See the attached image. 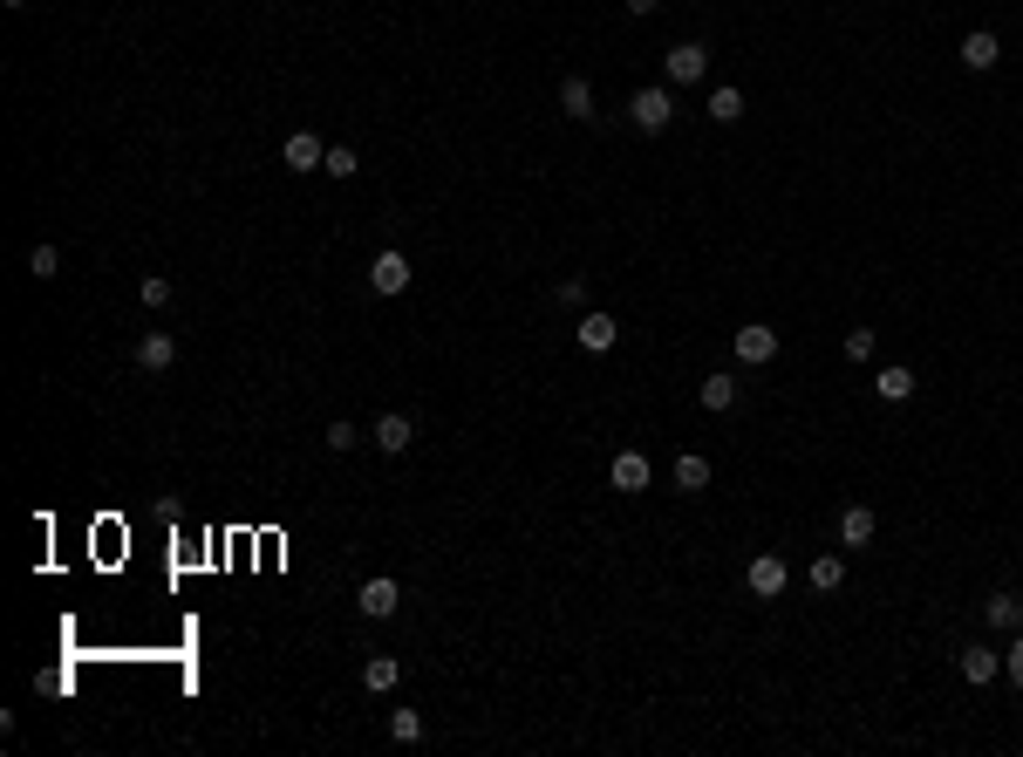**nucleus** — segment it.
I'll list each match as a JSON object with an SVG mask.
<instances>
[{
	"label": "nucleus",
	"instance_id": "obj_30",
	"mask_svg": "<svg viewBox=\"0 0 1023 757\" xmlns=\"http://www.w3.org/2000/svg\"><path fill=\"white\" fill-rule=\"evenodd\" d=\"M621 7H628V14H635V21H648V14H655V7H662V0H621Z\"/></svg>",
	"mask_w": 1023,
	"mask_h": 757
},
{
	"label": "nucleus",
	"instance_id": "obj_13",
	"mask_svg": "<svg viewBox=\"0 0 1023 757\" xmlns=\"http://www.w3.org/2000/svg\"><path fill=\"white\" fill-rule=\"evenodd\" d=\"M171 362H178V341H171V335H157V328H151V335L137 341V369H144V376H164Z\"/></svg>",
	"mask_w": 1023,
	"mask_h": 757
},
{
	"label": "nucleus",
	"instance_id": "obj_25",
	"mask_svg": "<svg viewBox=\"0 0 1023 757\" xmlns=\"http://www.w3.org/2000/svg\"><path fill=\"white\" fill-rule=\"evenodd\" d=\"M839 348H846V362H873V348H880V341H873V328H846V341H839Z\"/></svg>",
	"mask_w": 1023,
	"mask_h": 757
},
{
	"label": "nucleus",
	"instance_id": "obj_5",
	"mask_svg": "<svg viewBox=\"0 0 1023 757\" xmlns=\"http://www.w3.org/2000/svg\"><path fill=\"white\" fill-rule=\"evenodd\" d=\"M355 607H362L369 621H389V614L403 607V587H396L389 573H376V580H362V594H355Z\"/></svg>",
	"mask_w": 1023,
	"mask_h": 757
},
{
	"label": "nucleus",
	"instance_id": "obj_26",
	"mask_svg": "<svg viewBox=\"0 0 1023 757\" xmlns=\"http://www.w3.org/2000/svg\"><path fill=\"white\" fill-rule=\"evenodd\" d=\"M389 737H396V744H423V717L417 710H396V717H389Z\"/></svg>",
	"mask_w": 1023,
	"mask_h": 757
},
{
	"label": "nucleus",
	"instance_id": "obj_1",
	"mask_svg": "<svg viewBox=\"0 0 1023 757\" xmlns=\"http://www.w3.org/2000/svg\"><path fill=\"white\" fill-rule=\"evenodd\" d=\"M662 76L676 82V89L703 82V76H710V48H703V41H676V48L662 55Z\"/></svg>",
	"mask_w": 1023,
	"mask_h": 757
},
{
	"label": "nucleus",
	"instance_id": "obj_15",
	"mask_svg": "<svg viewBox=\"0 0 1023 757\" xmlns=\"http://www.w3.org/2000/svg\"><path fill=\"white\" fill-rule=\"evenodd\" d=\"M560 110H567L573 123H594V82H587V76H567V82H560Z\"/></svg>",
	"mask_w": 1023,
	"mask_h": 757
},
{
	"label": "nucleus",
	"instance_id": "obj_4",
	"mask_svg": "<svg viewBox=\"0 0 1023 757\" xmlns=\"http://www.w3.org/2000/svg\"><path fill=\"white\" fill-rule=\"evenodd\" d=\"M730 348H737V362H751V369H764V362L778 355V328H764V321H751V328H737V335H730Z\"/></svg>",
	"mask_w": 1023,
	"mask_h": 757
},
{
	"label": "nucleus",
	"instance_id": "obj_31",
	"mask_svg": "<svg viewBox=\"0 0 1023 757\" xmlns=\"http://www.w3.org/2000/svg\"><path fill=\"white\" fill-rule=\"evenodd\" d=\"M0 7H28V0H0Z\"/></svg>",
	"mask_w": 1023,
	"mask_h": 757
},
{
	"label": "nucleus",
	"instance_id": "obj_21",
	"mask_svg": "<svg viewBox=\"0 0 1023 757\" xmlns=\"http://www.w3.org/2000/svg\"><path fill=\"white\" fill-rule=\"evenodd\" d=\"M676 485H682V492H703V485H710V457L682 451V457H676Z\"/></svg>",
	"mask_w": 1023,
	"mask_h": 757
},
{
	"label": "nucleus",
	"instance_id": "obj_6",
	"mask_svg": "<svg viewBox=\"0 0 1023 757\" xmlns=\"http://www.w3.org/2000/svg\"><path fill=\"white\" fill-rule=\"evenodd\" d=\"M280 164H287V171H321V164H328V144H321L314 130H294V137L280 144Z\"/></svg>",
	"mask_w": 1023,
	"mask_h": 757
},
{
	"label": "nucleus",
	"instance_id": "obj_24",
	"mask_svg": "<svg viewBox=\"0 0 1023 757\" xmlns=\"http://www.w3.org/2000/svg\"><path fill=\"white\" fill-rule=\"evenodd\" d=\"M321 171H328V178H355V171H362V157L348 151V144H328V164H321Z\"/></svg>",
	"mask_w": 1023,
	"mask_h": 757
},
{
	"label": "nucleus",
	"instance_id": "obj_8",
	"mask_svg": "<svg viewBox=\"0 0 1023 757\" xmlns=\"http://www.w3.org/2000/svg\"><path fill=\"white\" fill-rule=\"evenodd\" d=\"M369 444H376V451H389V457H396V451H410V444H417V423L403 417V410H389V417H376Z\"/></svg>",
	"mask_w": 1023,
	"mask_h": 757
},
{
	"label": "nucleus",
	"instance_id": "obj_27",
	"mask_svg": "<svg viewBox=\"0 0 1023 757\" xmlns=\"http://www.w3.org/2000/svg\"><path fill=\"white\" fill-rule=\"evenodd\" d=\"M28 273H35V280H55V273H62V253H55V246L41 239L35 253H28Z\"/></svg>",
	"mask_w": 1023,
	"mask_h": 757
},
{
	"label": "nucleus",
	"instance_id": "obj_9",
	"mask_svg": "<svg viewBox=\"0 0 1023 757\" xmlns=\"http://www.w3.org/2000/svg\"><path fill=\"white\" fill-rule=\"evenodd\" d=\"M955 669H962V682H969V689H983V682H996L1003 655H996V648H983V642H969L962 655H955Z\"/></svg>",
	"mask_w": 1023,
	"mask_h": 757
},
{
	"label": "nucleus",
	"instance_id": "obj_19",
	"mask_svg": "<svg viewBox=\"0 0 1023 757\" xmlns=\"http://www.w3.org/2000/svg\"><path fill=\"white\" fill-rule=\"evenodd\" d=\"M873 389H880V403H908V396H914V369H901V362H894V369H880V376H873Z\"/></svg>",
	"mask_w": 1023,
	"mask_h": 757
},
{
	"label": "nucleus",
	"instance_id": "obj_29",
	"mask_svg": "<svg viewBox=\"0 0 1023 757\" xmlns=\"http://www.w3.org/2000/svg\"><path fill=\"white\" fill-rule=\"evenodd\" d=\"M1003 676H1010V682L1023 689V628L1010 635V648H1003Z\"/></svg>",
	"mask_w": 1023,
	"mask_h": 757
},
{
	"label": "nucleus",
	"instance_id": "obj_12",
	"mask_svg": "<svg viewBox=\"0 0 1023 757\" xmlns=\"http://www.w3.org/2000/svg\"><path fill=\"white\" fill-rule=\"evenodd\" d=\"M996 62H1003V41L989 35V28L962 35V69H976V76H983V69H996Z\"/></svg>",
	"mask_w": 1023,
	"mask_h": 757
},
{
	"label": "nucleus",
	"instance_id": "obj_2",
	"mask_svg": "<svg viewBox=\"0 0 1023 757\" xmlns=\"http://www.w3.org/2000/svg\"><path fill=\"white\" fill-rule=\"evenodd\" d=\"M628 116H635V130H648V137H655V130H669L676 96H669V89H635V96H628Z\"/></svg>",
	"mask_w": 1023,
	"mask_h": 757
},
{
	"label": "nucleus",
	"instance_id": "obj_11",
	"mask_svg": "<svg viewBox=\"0 0 1023 757\" xmlns=\"http://www.w3.org/2000/svg\"><path fill=\"white\" fill-rule=\"evenodd\" d=\"M369 287H376V294H403V287H410V260H403V253H376V260H369Z\"/></svg>",
	"mask_w": 1023,
	"mask_h": 757
},
{
	"label": "nucleus",
	"instance_id": "obj_10",
	"mask_svg": "<svg viewBox=\"0 0 1023 757\" xmlns=\"http://www.w3.org/2000/svg\"><path fill=\"white\" fill-rule=\"evenodd\" d=\"M607 478H614V492H648V478H655V464L642 451H621L607 464Z\"/></svg>",
	"mask_w": 1023,
	"mask_h": 757
},
{
	"label": "nucleus",
	"instance_id": "obj_18",
	"mask_svg": "<svg viewBox=\"0 0 1023 757\" xmlns=\"http://www.w3.org/2000/svg\"><path fill=\"white\" fill-rule=\"evenodd\" d=\"M696 403H703V410H717V417H723V410L737 403V376H703V382H696Z\"/></svg>",
	"mask_w": 1023,
	"mask_h": 757
},
{
	"label": "nucleus",
	"instance_id": "obj_20",
	"mask_svg": "<svg viewBox=\"0 0 1023 757\" xmlns=\"http://www.w3.org/2000/svg\"><path fill=\"white\" fill-rule=\"evenodd\" d=\"M805 580H812V587H819V594H833L839 580H846V560H839V553H819V560H812V567H805Z\"/></svg>",
	"mask_w": 1023,
	"mask_h": 757
},
{
	"label": "nucleus",
	"instance_id": "obj_7",
	"mask_svg": "<svg viewBox=\"0 0 1023 757\" xmlns=\"http://www.w3.org/2000/svg\"><path fill=\"white\" fill-rule=\"evenodd\" d=\"M785 587H792V567H785L778 553H758V560H751V594H758V601H778Z\"/></svg>",
	"mask_w": 1023,
	"mask_h": 757
},
{
	"label": "nucleus",
	"instance_id": "obj_22",
	"mask_svg": "<svg viewBox=\"0 0 1023 757\" xmlns=\"http://www.w3.org/2000/svg\"><path fill=\"white\" fill-rule=\"evenodd\" d=\"M710 116H717V123H737V116H744V89H730V82L710 89Z\"/></svg>",
	"mask_w": 1023,
	"mask_h": 757
},
{
	"label": "nucleus",
	"instance_id": "obj_3",
	"mask_svg": "<svg viewBox=\"0 0 1023 757\" xmlns=\"http://www.w3.org/2000/svg\"><path fill=\"white\" fill-rule=\"evenodd\" d=\"M573 341H580L587 355H607V348L621 341V321H614V314H601V307H587V314H580V328H573Z\"/></svg>",
	"mask_w": 1023,
	"mask_h": 757
},
{
	"label": "nucleus",
	"instance_id": "obj_23",
	"mask_svg": "<svg viewBox=\"0 0 1023 757\" xmlns=\"http://www.w3.org/2000/svg\"><path fill=\"white\" fill-rule=\"evenodd\" d=\"M137 301L151 307V314H157V307H171V280H164V273H144V280H137Z\"/></svg>",
	"mask_w": 1023,
	"mask_h": 757
},
{
	"label": "nucleus",
	"instance_id": "obj_17",
	"mask_svg": "<svg viewBox=\"0 0 1023 757\" xmlns=\"http://www.w3.org/2000/svg\"><path fill=\"white\" fill-rule=\"evenodd\" d=\"M873 532H880V519H873L867 505H846L839 512V546H867Z\"/></svg>",
	"mask_w": 1023,
	"mask_h": 757
},
{
	"label": "nucleus",
	"instance_id": "obj_14",
	"mask_svg": "<svg viewBox=\"0 0 1023 757\" xmlns=\"http://www.w3.org/2000/svg\"><path fill=\"white\" fill-rule=\"evenodd\" d=\"M396 682H403V662H396V655H369V662H362V689H369V696H389Z\"/></svg>",
	"mask_w": 1023,
	"mask_h": 757
},
{
	"label": "nucleus",
	"instance_id": "obj_16",
	"mask_svg": "<svg viewBox=\"0 0 1023 757\" xmlns=\"http://www.w3.org/2000/svg\"><path fill=\"white\" fill-rule=\"evenodd\" d=\"M983 614H989V628L1017 635V628H1023V594H1010V587H1003V594H989V601H983Z\"/></svg>",
	"mask_w": 1023,
	"mask_h": 757
},
{
	"label": "nucleus",
	"instance_id": "obj_28",
	"mask_svg": "<svg viewBox=\"0 0 1023 757\" xmlns=\"http://www.w3.org/2000/svg\"><path fill=\"white\" fill-rule=\"evenodd\" d=\"M321 444H328V451H355V444H362V430H355V423H348V417H335V423H328V437H321Z\"/></svg>",
	"mask_w": 1023,
	"mask_h": 757
}]
</instances>
